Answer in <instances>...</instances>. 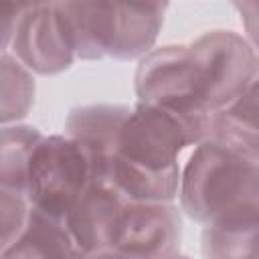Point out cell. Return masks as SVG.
Returning a JSON list of instances; mask_svg holds the SVG:
<instances>
[{
  "label": "cell",
  "mask_w": 259,
  "mask_h": 259,
  "mask_svg": "<svg viewBox=\"0 0 259 259\" xmlns=\"http://www.w3.org/2000/svg\"><path fill=\"white\" fill-rule=\"evenodd\" d=\"M210 117L138 101L121 119L109 152L95 164L93 178L115 186L130 200H174L178 156L208 138Z\"/></svg>",
  "instance_id": "cell-1"
},
{
  "label": "cell",
  "mask_w": 259,
  "mask_h": 259,
  "mask_svg": "<svg viewBox=\"0 0 259 259\" xmlns=\"http://www.w3.org/2000/svg\"><path fill=\"white\" fill-rule=\"evenodd\" d=\"M180 210L206 225L255 219L259 212V152L204 138L178 180Z\"/></svg>",
  "instance_id": "cell-2"
},
{
  "label": "cell",
  "mask_w": 259,
  "mask_h": 259,
  "mask_svg": "<svg viewBox=\"0 0 259 259\" xmlns=\"http://www.w3.org/2000/svg\"><path fill=\"white\" fill-rule=\"evenodd\" d=\"M91 180L93 160L79 140L69 134L42 136L30 156L26 198L32 206L67 219Z\"/></svg>",
  "instance_id": "cell-3"
},
{
  "label": "cell",
  "mask_w": 259,
  "mask_h": 259,
  "mask_svg": "<svg viewBox=\"0 0 259 259\" xmlns=\"http://www.w3.org/2000/svg\"><path fill=\"white\" fill-rule=\"evenodd\" d=\"M186 45L196 91L208 113L225 107L257 83V53L243 34L217 28Z\"/></svg>",
  "instance_id": "cell-4"
},
{
  "label": "cell",
  "mask_w": 259,
  "mask_h": 259,
  "mask_svg": "<svg viewBox=\"0 0 259 259\" xmlns=\"http://www.w3.org/2000/svg\"><path fill=\"white\" fill-rule=\"evenodd\" d=\"M182 241V214L174 200H125L113 227L107 257H174Z\"/></svg>",
  "instance_id": "cell-5"
},
{
  "label": "cell",
  "mask_w": 259,
  "mask_h": 259,
  "mask_svg": "<svg viewBox=\"0 0 259 259\" xmlns=\"http://www.w3.org/2000/svg\"><path fill=\"white\" fill-rule=\"evenodd\" d=\"M134 81L138 101L162 105L192 117H210L196 91L188 45H164L148 51L140 57Z\"/></svg>",
  "instance_id": "cell-6"
},
{
  "label": "cell",
  "mask_w": 259,
  "mask_h": 259,
  "mask_svg": "<svg viewBox=\"0 0 259 259\" xmlns=\"http://www.w3.org/2000/svg\"><path fill=\"white\" fill-rule=\"evenodd\" d=\"M10 47L14 57L36 75H59L77 59L55 2L32 6L20 18Z\"/></svg>",
  "instance_id": "cell-7"
},
{
  "label": "cell",
  "mask_w": 259,
  "mask_h": 259,
  "mask_svg": "<svg viewBox=\"0 0 259 259\" xmlns=\"http://www.w3.org/2000/svg\"><path fill=\"white\" fill-rule=\"evenodd\" d=\"M55 4L77 59L111 57L119 30L117 0H57Z\"/></svg>",
  "instance_id": "cell-8"
},
{
  "label": "cell",
  "mask_w": 259,
  "mask_h": 259,
  "mask_svg": "<svg viewBox=\"0 0 259 259\" xmlns=\"http://www.w3.org/2000/svg\"><path fill=\"white\" fill-rule=\"evenodd\" d=\"M127 196L105 180L93 178L67 214L81 257H107L115 219Z\"/></svg>",
  "instance_id": "cell-9"
},
{
  "label": "cell",
  "mask_w": 259,
  "mask_h": 259,
  "mask_svg": "<svg viewBox=\"0 0 259 259\" xmlns=\"http://www.w3.org/2000/svg\"><path fill=\"white\" fill-rule=\"evenodd\" d=\"M4 257H81L65 217L30 204L26 225Z\"/></svg>",
  "instance_id": "cell-10"
},
{
  "label": "cell",
  "mask_w": 259,
  "mask_h": 259,
  "mask_svg": "<svg viewBox=\"0 0 259 259\" xmlns=\"http://www.w3.org/2000/svg\"><path fill=\"white\" fill-rule=\"evenodd\" d=\"M130 105L119 103H91L69 111L65 121V134L79 140L91 154L93 168L109 152L115 132L125 117Z\"/></svg>",
  "instance_id": "cell-11"
},
{
  "label": "cell",
  "mask_w": 259,
  "mask_h": 259,
  "mask_svg": "<svg viewBox=\"0 0 259 259\" xmlns=\"http://www.w3.org/2000/svg\"><path fill=\"white\" fill-rule=\"evenodd\" d=\"M208 138L239 146L249 152H259L257 83L249 85L241 95H237L225 107L210 113Z\"/></svg>",
  "instance_id": "cell-12"
},
{
  "label": "cell",
  "mask_w": 259,
  "mask_h": 259,
  "mask_svg": "<svg viewBox=\"0 0 259 259\" xmlns=\"http://www.w3.org/2000/svg\"><path fill=\"white\" fill-rule=\"evenodd\" d=\"M42 136L34 125L8 123L0 127V186L26 194L30 156Z\"/></svg>",
  "instance_id": "cell-13"
},
{
  "label": "cell",
  "mask_w": 259,
  "mask_h": 259,
  "mask_svg": "<svg viewBox=\"0 0 259 259\" xmlns=\"http://www.w3.org/2000/svg\"><path fill=\"white\" fill-rule=\"evenodd\" d=\"M36 83L32 71L14 55L0 53V125L24 119L34 105Z\"/></svg>",
  "instance_id": "cell-14"
},
{
  "label": "cell",
  "mask_w": 259,
  "mask_h": 259,
  "mask_svg": "<svg viewBox=\"0 0 259 259\" xmlns=\"http://www.w3.org/2000/svg\"><path fill=\"white\" fill-rule=\"evenodd\" d=\"M259 219H239L206 225L202 231V251L206 257H253L257 253Z\"/></svg>",
  "instance_id": "cell-15"
},
{
  "label": "cell",
  "mask_w": 259,
  "mask_h": 259,
  "mask_svg": "<svg viewBox=\"0 0 259 259\" xmlns=\"http://www.w3.org/2000/svg\"><path fill=\"white\" fill-rule=\"evenodd\" d=\"M28 210L30 200L24 192L0 186V257H4V253L20 237Z\"/></svg>",
  "instance_id": "cell-16"
},
{
  "label": "cell",
  "mask_w": 259,
  "mask_h": 259,
  "mask_svg": "<svg viewBox=\"0 0 259 259\" xmlns=\"http://www.w3.org/2000/svg\"><path fill=\"white\" fill-rule=\"evenodd\" d=\"M42 0H0V53L10 47L20 18Z\"/></svg>",
  "instance_id": "cell-17"
},
{
  "label": "cell",
  "mask_w": 259,
  "mask_h": 259,
  "mask_svg": "<svg viewBox=\"0 0 259 259\" xmlns=\"http://www.w3.org/2000/svg\"><path fill=\"white\" fill-rule=\"evenodd\" d=\"M42 2H57V0H42Z\"/></svg>",
  "instance_id": "cell-18"
}]
</instances>
